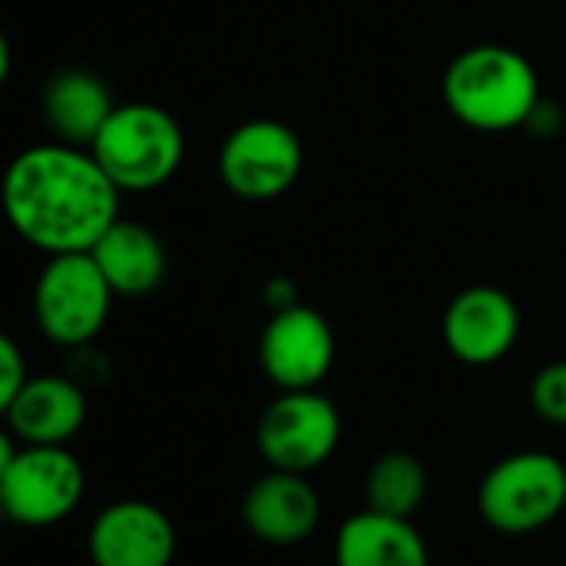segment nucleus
Masks as SVG:
<instances>
[{
    "mask_svg": "<svg viewBox=\"0 0 566 566\" xmlns=\"http://www.w3.org/2000/svg\"><path fill=\"white\" fill-rule=\"evenodd\" d=\"M0 207L34 250L84 253L120 217V187L87 147L54 140L28 147L8 164Z\"/></svg>",
    "mask_w": 566,
    "mask_h": 566,
    "instance_id": "1",
    "label": "nucleus"
},
{
    "mask_svg": "<svg viewBox=\"0 0 566 566\" xmlns=\"http://www.w3.org/2000/svg\"><path fill=\"white\" fill-rule=\"evenodd\" d=\"M443 101L467 127L496 134L526 127L543 97L536 71L523 54L500 44H480L457 54L447 67Z\"/></svg>",
    "mask_w": 566,
    "mask_h": 566,
    "instance_id": "2",
    "label": "nucleus"
},
{
    "mask_svg": "<svg viewBox=\"0 0 566 566\" xmlns=\"http://www.w3.org/2000/svg\"><path fill=\"white\" fill-rule=\"evenodd\" d=\"M91 154L120 187L144 193L164 187L184 160V130L170 111L157 104H117L101 127Z\"/></svg>",
    "mask_w": 566,
    "mask_h": 566,
    "instance_id": "3",
    "label": "nucleus"
},
{
    "mask_svg": "<svg viewBox=\"0 0 566 566\" xmlns=\"http://www.w3.org/2000/svg\"><path fill=\"white\" fill-rule=\"evenodd\" d=\"M111 304L114 287L91 250L54 253L34 283V321L51 344L67 350L97 340L111 317Z\"/></svg>",
    "mask_w": 566,
    "mask_h": 566,
    "instance_id": "4",
    "label": "nucleus"
},
{
    "mask_svg": "<svg viewBox=\"0 0 566 566\" xmlns=\"http://www.w3.org/2000/svg\"><path fill=\"white\" fill-rule=\"evenodd\" d=\"M476 506L500 533L523 536L543 530L566 506V467L553 453L539 450L503 457L483 476Z\"/></svg>",
    "mask_w": 566,
    "mask_h": 566,
    "instance_id": "5",
    "label": "nucleus"
},
{
    "mask_svg": "<svg viewBox=\"0 0 566 566\" xmlns=\"http://www.w3.org/2000/svg\"><path fill=\"white\" fill-rule=\"evenodd\" d=\"M87 473L67 447L21 443L14 463L0 476V503L8 520L28 530L64 523L84 500Z\"/></svg>",
    "mask_w": 566,
    "mask_h": 566,
    "instance_id": "6",
    "label": "nucleus"
},
{
    "mask_svg": "<svg viewBox=\"0 0 566 566\" xmlns=\"http://www.w3.org/2000/svg\"><path fill=\"white\" fill-rule=\"evenodd\" d=\"M340 443L337 407L314 390H283L256 423L260 457L273 470L307 473L334 457Z\"/></svg>",
    "mask_w": 566,
    "mask_h": 566,
    "instance_id": "7",
    "label": "nucleus"
},
{
    "mask_svg": "<svg viewBox=\"0 0 566 566\" xmlns=\"http://www.w3.org/2000/svg\"><path fill=\"white\" fill-rule=\"evenodd\" d=\"M304 167L301 137L280 120H247L220 147V177L243 200H273L287 193Z\"/></svg>",
    "mask_w": 566,
    "mask_h": 566,
    "instance_id": "8",
    "label": "nucleus"
},
{
    "mask_svg": "<svg viewBox=\"0 0 566 566\" xmlns=\"http://www.w3.org/2000/svg\"><path fill=\"white\" fill-rule=\"evenodd\" d=\"M337 340L324 314L294 304L273 311L260 337V367L280 390H314L334 367Z\"/></svg>",
    "mask_w": 566,
    "mask_h": 566,
    "instance_id": "9",
    "label": "nucleus"
},
{
    "mask_svg": "<svg viewBox=\"0 0 566 566\" xmlns=\"http://www.w3.org/2000/svg\"><path fill=\"white\" fill-rule=\"evenodd\" d=\"M87 556L94 566H170L177 556V530L160 506L117 500L91 523Z\"/></svg>",
    "mask_w": 566,
    "mask_h": 566,
    "instance_id": "10",
    "label": "nucleus"
},
{
    "mask_svg": "<svg viewBox=\"0 0 566 566\" xmlns=\"http://www.w3.org/2000/svg\"><path fill=\"white\" fill-rule=\"evenodd\" d=\"M516 337L520 311L500 287H470L457 294L443 314V344L457 360L470 367H490L503 360Z\"/></svg>",
    "mask_w": 566,
    "mask_h": 566,
    "instance_id": "11",
    "label": "nucleus"
},
{
    "mask_svg": "<svg viewBox=\"0 0 566 566\" xmlns=\"http://www.w3.org/2000/svg\"><path fill=\"white\" fill-rule=\"evenodd\" d=\"M4 420L28 447H67L87 423V394L71 374L28 377Z\"/></svg>",
    "mask_w": 566,
    "mask_h": 566,
    "instance_id": "12",
    "label": "nucleus"
},
{
    "mask_svg": "<svg viewBox=\"0 0 566 566\" xmlns=\"http://www.w3.org/2000/svg\"><path fill=\"white\" fill-rule=\"evenodd\" d=\"M243 523L273 546L307 539L321 523V496L304 473L270 470L243 496Z\"/></svg>",
    "mask_w": 566,
    "mask_h": 566,
    "instance_id": "13",
    "label": "nucleus"
},
{
    "mask_svg": "<svg viewBox=\"0 0 566 566\" xmlns=\"http://www.w3.org/2000/svg\"><path fill=\"white\" fill-rule=\"evenodd\" d=\"M91 256L104 270L114 294L120 297H147L167 276V250L164 240L134 220H114L104 237L94 243Z\"/></svg>",
    "mask_w": 566,
    "mask_h": 566,
    "instance_id": "14",
    "label": "nucleus"
},
{
    "mask_svg": "<svg viewBox=\"0 0 566 566\" xmlns=\"http://www.w3.org/2000/svg\"><path fill=\"white\" fill-rule=\"evenodd\" d=\"M337 566H430V549L403 516L364 510L344 520L334 546Z\"/></svg>",
    "mask_w": 566,
    "mask_h": 566,
    "instance_id": "15",
    "label": "nucleus"
},
{
    "mask_svg": "<svg viewBox=\"0 0 566 566\" xmlns=\"http://www.w3.org/2000/svg\"><path fill=\"white\" fill-rule=\"evenodd\" d=\"M114 97L107 84L81 67L57 71L44 87V120L61 144L87 147L97 140L101 127L114 114Z\"/></svg>",
    "mask_w": 566,
    "mask_h": 566,
    "instance_id": "16",
    "label": "nucleus"
},
{
    "mask_svg": "<svg viewBox=\"0 0 566 566\" xmlns=\"http://www.w3.org/2000/svg\"><path fill=\"white\" fill-rule=\"evenodd\" d=\"M427 496V470L413 453H384L367 473V510L410 520Z\"/></svg>",
    "mask_w": 566,
    "mask_h": 566,
    "instance_id": "17",
    "label": "nucleus"
},
{
    "mask_svg": "<svg viewBox=\"0 0 566 566\" xmlns=\"http://www.w3.org/2000/svg\"><path fill=\"white\" fill-rule=\"evenodd\" d=\"M533 410L556 427H566V360L546 364L530 384Z\"/></svg>",
    "mask_w": 566,
    "mask_h": 566,
    "instance_id": "18",
    "label": "nucleus"
},
{
    "mask_svg": "<svg viewBox=\"0 0 566 566\" xmlns=\"http://www.w3.org/2000/svg\"><path fill=\"white\" fill-rule=\"evenodd\" d=\"M28 384V364L21 347L0 331V417H4L14 403V397L21 394V387Z\"/></svg>",
    "mask_w": 566,
    "mask_h": 566,
    "instance_id": "19",
    "label": "nucleus"
},
{
    "mask_svg": "<svg viewBox=\"0 0 566 566\" xmlns=\"http://www.w3.org/2000/svg\"><path fill=\"white\" fill-rule=\"evenodd\" d=\"M266 304H273V311H287L297 304V287L287 276H276L266 283Z\"/></svg>",
    "mask_w": 566,
    "mask_h": 566,
    "instance_id": "20",
    "label": "nucleus"
},
{
    "mask_svg": "<svg viewBox=\"0 0 566 566\" xmlns=\"http://www.w3.org/2000/svg\"><path fill=\"white\" fill-rule=\"evenodd\" d=\"M18 450H21V440L14 437V430L8 423H0V476L8 473V467L14 463Z\"/></svg>",
    "mask_w": 566,
    "mask_h": 566,
    "instance_id": "21",
    "label": "nucleus"
},
{
    "mask_svg": "<svg viewBox=\"0 0 566 566\" xmlns=\"http://www.w3.org/2000/svg\"><path fill=\"white\" fill-rule=\"evenodd\" d=\"M11 64H14V57H11V41H8L4 31H0V87H4L8 77H11Z\"/></svg>",
    "mask_w": 566,
    "mask_h": 566,
    "instance_id": "22",
    "label": "nucleus"
},
{
    "mask_svg": "<svg viewBox=\"0 0 566 566\" xmlns=\"http://www.w3.org/2000/svg\"><path fill=\"white\" fill-rule=\"evenodd\" d=\"M8 523H11V520H8V510H4V503H0V533H4Z\"/></svg>",
    "mask_w": 566,
    "mask_h": 566,
    "instance_id": "23",
    "label": "nucleus"
}]
</instances>
